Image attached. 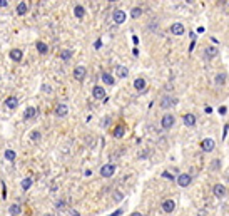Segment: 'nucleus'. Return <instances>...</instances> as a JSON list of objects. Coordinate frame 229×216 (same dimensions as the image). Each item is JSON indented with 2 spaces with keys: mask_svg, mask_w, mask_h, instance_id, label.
Segmentation results:
<instances>
[{
  "mask_svg": "<svg viewBox=\"0 0 229 216\" xmlns=\"http://www.w3.org/2000/svg\"><path fill=\"white\" fill-rule=\"evenodd\" d=\"M85 74H87V69H85L84 66H77V67L74 69V79H75V81L82 82V81L85 79Z\"/></svg>",
  "mask_w": 229,
  "mask_h": 216,
  "instance_id": "nucleus-5",
  "label": "nucleus"
},
{
  "mask_svg": "<svg viewBox=\"0 0 229 216\" xmlns=\"http://www.w3.org/2000/svg\"><path fill=\"white\" fill-rule=\"evenodd\" d=\"M174 122H176V117L172 114H164L162 119H160V127L162 129H170L174 126Z\"/></svg>",
  "mask_w": 229,
  "mask_h": 216,
  "instance_id": "nucleus-1",
  "label": "nucleus"
},
{
  "mask_svg": "<svg viewBox=\"0 0 229 216\" xmlns=\"http://www.w3.org/2000/svg\"><path fill=\"white\" fill-rule=\"evenodd\" d=\"M162 176H164V178H167V179H174V176H170V174L167 173V171H165V173H164Z\"/></svg>",
  "mask_w": 229,
  "mask_h": 216,
  "instance_id": "nucleus-37",
  "label": "nucleus"
},
{
  "mask_svg": "<svg viewBox=\"0 0 229 216\" xmlns=\"http://www.w3.org/2000/svg\"><path fill=\"white\" fill-rule=\"evenodd\" d=\"M142 15V8L140 7H132V10H130V17L132 18H139Z\"/></svg>",
  "mask_w": 229,
  "mask_h": 216,
  "instance_id": "nucleus-25",
  "label": "nucleus"
},
{
  "mask_svg": "<svg viewBox=\"0 0 229 216\" xmlns=\"http://www.w3.org/2000/svg\"><path fill=\"white\" fill-rule=\"evenodd\" d=\"M145 87H147V82H145V79H142V77H139V79L134 81V89H135V91L142 92Z\"/></svg>",
  "mask_w": 229,
  "mask_h": 216,
  "instance_id": "nucleus-14",
  "label": "nucleus"
},
{
  "mask_svg": "<svg viewBox=\"0 0 229 216\" xmlns=\"http://www.w3.org/2000/svg\"><path fill=\"white\" fill-rule=\"evenodd\" d=\"M70 57H72V52L70 50H62L60 52V59H62V61H69Z\"/></svg>",
  "mask_w": 229,
  "mask_h": 216,
  "instance_id": "nucleus-30",
  "label": "nucleus"
},
{
  "mask_svg": "<svg viewBox=\"0 0 229 216\" xmlns=\"http://www.w3.org/2000/svg\"><path fill=\"white\" fill-rule=\"evenodd\" d=\"M102 81H104L107 86H112V84H114V77H112L110 74H107V72H104V74H102Z\"/></svg>",
  "mask_w": 229,
  "mask_h": 216,
  "instance_id": "nucleus-26",
  "label": "nucleus"
},
{
  "mask_svg": "<svg viewBox=\"0 0 229 216\" xmlns=\"http://www.w3.org/2000/svg\"><path fill=\"white\" fill-rule=\"evenodd\" d=\"M74 13H75V17H77V18H84V15H85V8L82 7V5H75Z\"/></svg>",
  "mask_w": 229,
  "mask_h": 216,
  "instance_id": "nucleus-23",
  "label": "nucleus"
},
{
  "mask_svg": "<svg viewBox=\"0 0 229 216\" xmlns=\"http://www.w3.org/2000/svg\"><path fill=\"white\" fill-rule=\"evenodd\" d=\"M191 181H192V178L187 173H182V174L177 176V183H179V186H182V188H187V186L191 184Z\"/></svg>",
  "mask_w": 229,
  "mask_h": 216,
  "instance_id": "nucleus-7",
  "label": "nucleus"
},
{
  "mask_svg": "<svg viewBox=\"0 0 229 216\" xmlns=\"http://www.w3.org/2000/svg\"><path fill=\"white\" fill-rule=\"evenodd\" d=\"M176 104H177V99L174 96H164L160 99V107L162 109H169V107H174Z\"/></svg>",
  "mask_w": 229,
  "mask_h": 216,
  "instance_id": "nucleus-2",
  "label": "nucleus"
},
{
  "mask_svg": "<svg viewBox=\"0 0 229 216\" xmlns=\"http://www.w3.org/2000/svg\"><path fill=\"white\" fill-rule=\"evenodd\" d=\"M162 209L165 211V213H172L174 211V208H176V201L174 199H165V201H162Z\"/></svg>",
  "mask_w": 229,
  "mask_h": 216,
  "instance_id": "nucleus-11",
  "label": "nucleus"
},
{
  "mask_svg": "<svg viewBox=\"0 0 229 216\" xmlns=\"http://www.w3.org/2000/svg\"><path fill=\"white\" fill-rule=\"evenodd\" d=\"M214 82H216L217 86H224L227 82V76L224 74V72H221V74H217L216 77H214Z\"/></svg>",
  "mask_w": 229,
  "mask_h": 216,
  "instance_id": "nucleus-17",
  "label": "nucleus"
},
{
  "mask_svg": "<svg viewBox=\"0 0 229 216\" xmlns=\"http://www.w3.org/2000/svg\"><path fill=\"white\" fill-rule=\"evenodd\" d=\"M69 216H80V213H79L77 209H70V211H69Z\"/></svg>",
  "mask_w": 229,
  "mask_h": 216,
  "instance_id": "nucleus-35",
  "label": "nucleus"
},
{
  "mask_svg": "<svg viewBox=\"0 0 229 216\" xmlns=\"http://www.w3.org/2000/svg\"><path fill=\"white\" fill-rule=\"evenodd\" d=\"M55 114L59 116V117H65L67 114H69V106H67V104H57Z\"/></svg>",
  "mask_w": 229,
  "mask_h": 216,
  "instance_id": "nucleus-12",
  "label": "nucleus"
},
{
  "mask_svg": "<svg viewBox=\"0 0 229 216\" xmlns=\"http://www.w3.org/2000/svg\"><path fill=\"white\" fill-rule=\"evenodd\" d=\"M119 214H122V209H117V211H114L112 214H109V216H119Z\"/></svg>",
  "mask_w": 229,
  "mask_h": 216,
  "instance_id": "nucleus-36",
  "label": "nucleus"
},
{
  "mask_svg": "<svg viewBox=\"0 0 229 216\" xmlns=\"http://www.w3.org/2000/svg\"><path fill=\"white\" fill-rule=\"evenodd\" d=\"M57 208H59V209H64L65 208V201H57Z\"/></svg>",
  "mask_w": 229,
  "mask_h": 216,
  "instance_id": "nucleus-33",
  "label": "nucleus"
},
{
  "mask_svg": "<svg viewBox=\"0 0 229 216\" xmlns=\"http://www.w3.org/2000/svg\"><path fill=\"white\" fill-rule=\"evenodd\" d=\"M204 54H206V57H207V59H214V57H217V55H219V50H217V49L214 47V45H209V47L206 49V52H204Z\"/></svg>",
  "mask_w": 229,
  "mask_h": 216,
  "instance_id": "nucleus-15",
  "label": "nucleus"
},
{
  "mask_svg": "<svg viewBox=\"0 0 229 216\" xmlns=\"http://www.w3.org/2000/svg\"><path fill=\"white\" fill-rule=\"evenodd\" d=\"M7 0H0V7H7Z\"/></svg>",
  "mask_w": 229,
  "mask_h": 216,
  "instance_id": "nucleus-40",
  "label": "nucleus"
},
{
  "mask_svg": "<svg viewBox=\"0 0 229 216\" xmlns=\"http://www.w3.org/2000/svg\"><path fill=\"white\" fill-rule=\"evenodd\" d=\"M5 106L8 107V109H17V106H18V101H17V97H8V99L5 101Z\"/></svg>",
  "mask_w": 229,
  "mask_h": 216,
  "instance_id": "nucleus-20",
  "label": "nucleus"
},
{
  "mask_svg": "<svg viewBox=\"0 0 229 216\" xmlns=\"http://www.w3.org/2000/svg\"><path fill=\"white\" fill-rule=\"evenodd\" d=\"M115 74H117L119 79H125V77L129 76V71H127V67H122V66H119L117 69H115Z\"/></svg>",
  "mask_w": 229,
  "mask_h": 216,
  "instance_id": "nucleus-16",
  "label": "nucleus"
},
{
  "mask_svg": "<svg viewBox=\"0 0 229 216\" xmlns=\"http://www.w3.org/2000/svg\"><path fill=\"white\" fill-rule=\"evenodd\" d=\"M212 193H214V196H216V198H224V196H226V193H227V189H226V186H224V184L217 183V184L212 186Z\"/></svg>",
  "mask_w": 229,
  "mask_h": 216,
  "instance_id": "nucleus-6",
  "label": "nucleus"
},
{
  "mask_svg": "<svg viewBox=\"0 0 229 216\" xmlns=\"http://www.w3.org/2000/svg\"><path fill=\"white\" fill-rule=\"evenodd\" d=\"M130 216H142V214H140V213H137V211H135V213H132Z\"/></svg>",
  "mask_w": 229,
  "mask_h": 216,
  "instance_id": "nucleus-43",
  "label": "nucleus"
},
{
  "mask_svg": "<svg viewBox=\"0 0 229 216\" xmlns=\"http://www.w3.org/2000/svg\"><path fill=\"white\" fill-rule=\"evenodd\" d=\"M219 163H221V161H219V159H216V161H212V169H219V166H221V164H219Z\"/></svg>",
  "mask_w": 229,
  "mask_h": 216,
  "instance_id": "nucleus-34",
  "label": "nucleus"
},
{
  "mask_svg": "<svg viewBox=\"0 0 229 216\" xmlns=\"http://www.w3.org/2000/svg\"><path fill=\"white\" fill-rule=\"evenodd\" d=\"M214 148H216V142L211 137H206V139L201 141V149L204 153H211V151H214Z\"/></svg>",
  "mask_w": 229,
  "mask_h": 216,
  "instance_id": "nucleus-3",
  "label": "nucleus"
},
{
  "mask_svg": "<svg viewBox=\"0 0 229 216\" xmlns=\"http://www.w3.org/2000/svg\"><path fill=\"white\" fill-rule=\"evenodd\" d=\"M27 2H20V3H18V5H17V13H18V15H25V13H27Z\"/></svg>",
  "mask_w": 229,
  "mask_h": 216,
  "instance_id": "nucleus-24",
  "label": "nucleus"
},
{
  "mask_svg": "<svg viewBox=\"0 0 229 216\" xmlns=\"http://www.w3.org/2000/svg\"><path fill=\"white\" fill-rule=\"evenodd\" d=\"M30 139L32 141H38V139H40V132H38V131H32L30 132Z\"/></svg>",
  "mask_w": 229,
  "mask_h": 216,
  "instance_id": "nucleus-31",
  "label": "nucleus"
},
{
  "mask_svg": "<svg viewBox=\"0 0 229 216\" xmlns=\"http://www.w3.org/2000/svg\"><path fill=\"white\" fill-rule=\"evenodd\" d=\"M43 216H53V214H48V213H47V214H43Z\"/></svg>",
  "mask_w": 229,
  "mask_h": 216,
  "instance_id": "nucleus-44",
  "label": "nucleus"
},
{
  "mask_svg": "<svg viewBox=\"0 0 229 216\" xmlns=\"http://www.w3.org/2000/svg\"><path fill=\"white\" fill-rule=\"evenodd\" d=\"M112 18H114L115 24H124L125 18H127V15H125L124 10H114V13H112Z\"/></svg>",
  "mask_w": 229,
  "mask_h": 216,
  "instance_id": "nucleus-9",
  "label": "nucleus"
},
{
  "mask_svg": "<svg viewBox=\"0 0 229 216\" xmlns=\"http://www.w3.org/2000/svg\"><path fill=\"white\" fill-rule=\"evenodd\" d=\"M30 186H32V178H25V179H23L22 181V189H28V188H30Z\"/></svg>",
  "mask_w": 229,
  "mask_h": 216,
  "instance_id": "nucleus-29",
  "label": "nucleus"
},
{
  "mask_svg": "<svg viewBox=\"0 0 229 216\" xmlns=\"http://www.w3.org/2000/svg\"><path fill=\"white\" fill-rule=\"evenodd\" d=\"M8 213H10L12 216H18L22 213V208H20V204H12L10 208H8Z\"/></svg>",
  "mask_w": 229,
  "mask_h": 216,
  "instance_id": "nucleus-22",
  "label": "nucleus"
},
{
  "mask_svg": "<svg viewBox=\"0 0 229 216\" xmlns=\"http://www.w3.org/2000/svg\"><path fill=\"white\" fill-rule=\"evenodd\" d=\"M5 159H8V161L15 159V151H13V149H7L5 151Z\"/></svg>",
  "mask_w": 229,
  "mask_h": 216,
  "instance_id": "nucleus-28",
  "label": "nucleus"
},
{
  "mask_svg": "<svg viewBox=\"0 0 229 216\" xmlns=\"http://www.w3.org/2000/svg\"><path fill=\"white\" fill-rule=\"evenodd\" d=\"M115 173V166L114 164H104L100 168V176L102 178H110V176H114Z\"/></svg>",
  "mask_w": 229,
  "mask_h": 216,
  "instance_id": "nucleus-4",
  "label": "nucleus"
},
{
  "mask_svg": "<svg viewBox=\"0 0 229 216\" xmlns=\"http://www.w3.org/2000/svg\"><path fill=\"white\" fill-rule=\"evenodd\" d=\"M92 96H94V99L104 101V99H105V91H104V87L94 86V89H92Z\"/></svg>",
  "mask_w": 229,
  "mask_h": 216,
  "instance_id": "nucleus-8",
  "label": "nucleus"
},
{
  "mask_svg": "<svg viewBox=\"0 0 229 216\" xmlns=\"http://www.w3.org/2000/svg\"><path fill=\"white\" fill-rule=\"evenodd\" d=\"M124 134H125V126L122 124V126H117L114 129V137H117V139H120V137H124Z\"/></svg>",
  "mask_w": 229,
  "mask_h": 216,
  "instance_id": "nucleus-19",
  "label": "nucleus"
},
{
  "mask_svg": "<svg viewBox=\"0 0 229 216\" xmlns=\"http://www.w3.org/2000/svg\"><path fill=\"white\" fill-rule=\"evenodd\" d=\"M94 47H95V49H100V47H102V40H97Z\"/></svg>",
  "mask_w": 229,
  "mask_h": 216,
  "instance_id": "nucleus-38",
  "label": "nucleus"
},
{
  "mask_svg": "<svg viewBox=\"0 0 229 216\" xmlns=\"http://www.w3.org/2000/svg\"><path fill=\"white\" fill-rule=\"evenodd\" d=\"M35 116H37L35 107H27L25 112H23V117H25V119H32V117H35Z\"/></svg>",
  "mask_w": 229,
  "mask_h": 216,
  "instance_id": "nucleus-21",
  "label": "nucleus"
},
{
  "mask_svg": "<svg viewBox=\"0 0 229 216\" xmlns=\"http://www.w3.org/2000/svg\"><path fill=\"white\" fill-rule=\"evenodd\" d=\"M22 50L20 49H13V50L10 52V57H12V61H15V62H20L22 61Z\"/></svg>",
  "mask_w": 229,
  "mask_h": 216,
  "instance_id": "nucleus-18",
  "label": "nucleus"
},
{
  "mask_svg": "<svg viewBox=\"0 0 229 216\" xmlns=\"http://www.w3.org/2000/svg\"><path fill=\"white\" fill-rule=\"evenodd\" d=\"M182 121H184V124H186L187 127H192V126H196V116L194 114H184V117H182Z\"/></svg>",
  "mask_w": 229,
  "mask_h": 216,
  "instance_id": "nucleus-13",
  "label": "nucleus"
},
{
  "mask_svg": "<svg viewBox=\"0 0 229 216\" xmlns=\"http://www.w3.org/2000/svg\"><path fill=\"white\" fill-rule=\"evenodd\" d=\"M184 32H186V29H184V25L181 22H176L170 25V34H174V35H182Z\"/></svg>",
  "mask_w": 229,
  "mask_h": 216,
  "instance_id": "nucleus-10",
  "label": "nucleus"
},
{
  "mask_svg": "<svg viewBox=\"0 0 229 216\" xmlns=\"http://www.w3.org/2000/svg\"><path fill=\"white\" fill-rule=\"evenodd\" d=\"M219 114H226V107H219Z\"/></svg>",
  "mask_w": 229,
  "mask_h": 216,
  "instance_id": "nucleus-39",
  "label": "nucleus"
},
{
  "mask_svg": "<svg viewBox=\"0 0 229 216\" xmlns=\"http://www.w3.org/2000/svg\"><path fill=\"white\" fill-rule=\"evenodd\" d=\"M132 54H134V57H137V55H139V50H137V49H134Z\"/></svg>",
  "mask_w": 229,
  "mask_h": 216,
  "instance_id": "nucleus-42",
  "label": "nucleus"
},
{
  "mask_svg": "<svg viewBox=\"0 0 229 216\" xmlns=\"http://www.w3.org/2000/svg\"><path fill=\"white\" fill-rule=\"evenodd\" d=\"M37 50L40 52V54H47V52H48L47 44H43V42H37Z\"/></svg>",
  "mask_w": 229,
  "mask_h": 216,
  "instance_id": "nucleus-27",
  "label": "nucleus"
},
{
  "mask_svg": "<svg viewBox=\"0 0 229 216\" xmlns=\"http://www.w3.org/2000/svg\"><path fill=\"white\" fill-rule=\"evenodd\" d=\"M122 198H124L122 193H119V191H115V193H114V199L115 201H122Z\"/></svg>",
  "mask_w": 229,
  "mask_h": 216,
  "instance_id": "nucleus-32",
  "label": "nucleus"
},
{
  "mask_svg": "<svg viewBox=\"0 0 229 216\" xmlns=\"http://www.w3.org/2000/svg\"><path fill=\"white\" fill-rule=\"evenodd\" d=\"M132 42H134V45H137V44H139V39H137V37H132Z\"/></svg>",
  "mask_w": 229,
  "mask_h": 216,
  "instance_id": "nucleus-41",
  "label": "nucleus"
}]
</instances>
